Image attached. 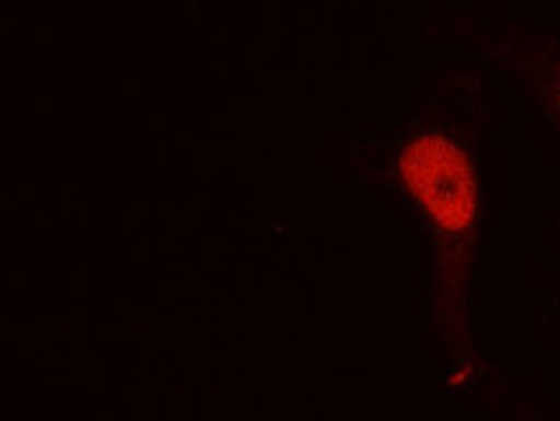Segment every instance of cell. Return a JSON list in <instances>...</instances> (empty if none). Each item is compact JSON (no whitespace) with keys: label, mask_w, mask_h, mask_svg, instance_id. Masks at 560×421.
<instances>
[{"label":"cell","mask_w":560,"mask_h":421,"mask_svg":"<svg viewBox=\"0 0 560 421\" xmlns=\"http://www.w3.org/2000/svg\"><path fill=\"white\" fill-rule=\"evenodd\" d=\"M400 168L416 199L447 231H463L476 215V182L465 155L442 138H419L406 148Z\"/></svg>","instance_id":"6da1fadb"}]
</instances>
